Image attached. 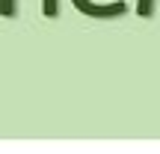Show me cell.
<instances>
[{
    "mask_svg": "<svg viewBox=\"0 0 160 154\" xmlns=\"http://www.w3.org/2000/svg\"><path fill=\"white\" fill-rule=\"evenodd\" d=\"M0 15L3 18H15L18 15V0H0ZM42 15L45 18H57L59 15V0H42Z\"/></svg>",
    "mask_w": 160,
    "mask_h": 154,
    "instance_id": "2",
    "label": "cell"
},
{
    "mask_svg": "<svg viewBox=\"0 0 160 154\" xmlns=\"http://www.w3.org/2000/svg\"><path fill=\"white\" fill-rule=\"evenodd\" d=\"M74 3L77 12H83V15L89 18H122L128 12V3H95V0H71Z\"/></svg>",
    "mask_w": 160,
    "mask_h": 154,
    "instance_id": "1",
    "label": "cell"
}]
</instances>
